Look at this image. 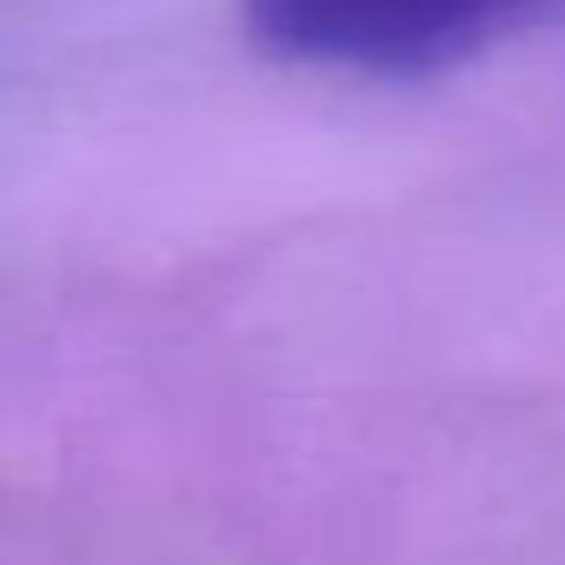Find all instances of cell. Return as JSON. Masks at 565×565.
I'll use <instances>...</instances> for the list:
<instances>
[{
	"label": "cell",
	"mask_w": 565,
	"mask_h": 565,
	"mask_svg": "<svg viewBox=\"0 0 565 565\" xmlns=\"http://www.w3.org/2000/svg\"><path fill=\"white\" fill-rule=\"evenodd\" d=\"M552 8L558 0H239L266 54L380 81L439 74Z\"/></svg>",
	"instance_id": "6da1fadb"
}]
</instances>
